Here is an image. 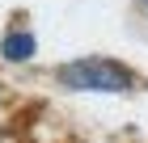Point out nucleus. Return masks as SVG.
<instances>
[{
    "label": "nucleus",
    "instance_id": "1",
    "mask_svg": "<svg viewBox=\"0 0 148 143\" xmlns=\"http://www.w3.org/2000/svg\"><path fill=\"white\" fill-rule=\"evenodd\" d=\"M55 80H59V88H68V93H131V88L140 84V76L127 63L106 59V55L68 59V63L55 67Z\"/></svg>",
    "mask_w": 148,
    "mask_h": 143
},
{
    "label": "nucleus",
    "instance_id": "2",
    "mask_svg": "<svg viewBox=\"0 0 148 143\" xmlns=\"http://www.w3.org/2000/svg\"><path fill=\"white\" fill-rule=\"evenodd\" d=\"M34 51H38V42H34V34H30V30H9V34H4V42H0V55L9 59V63H30Z\"/></svg>",
    "mask_w": 148,
    "mask_h": 143
},
{
    "label": "nucleus",
    "instance_id": "3",
    "mask_svg": "<svg viewBox=\"0 0 148 143\" xmlns=\"http://www.w3.org/2000/svg\"><path fill=\"white\" fill-rule=\"evenodd\" d=\"M140 9H144V13H148V0H140Z\"/></svg>",
    "mask_w": 148,
    "mask_h": 143
}]
</instances>
